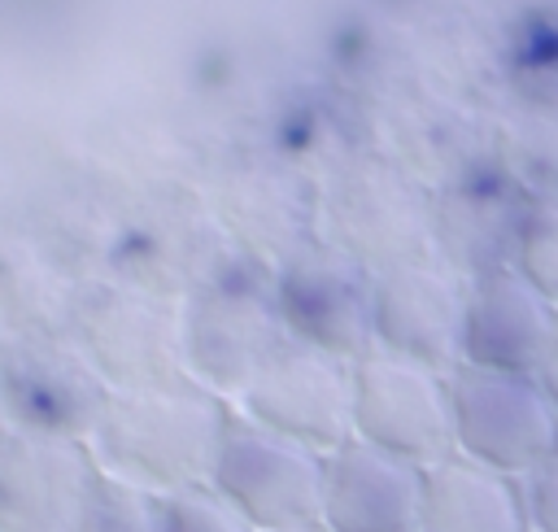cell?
Wrapping results in <instances>:
<instances>
[{"label": "cell", "instance_id": "6da1fadb", "mask_svg": "<svg viewBox=\"0 0 558 532\" xmlns=\"http://www.w3.org/2000/svg\"><path fill=\"white\" fill-rule=\"evenodd\" d=\"M231 419V401L196 379L170 388H113L87 445L100 471L166 497L214 480Z\"/></svg>", "mask_w": 558, "mask_h": 532}, {"label": "cell", "instance_id": "7a4b0ae2", "mask_svg": "<svg viewBox=\"0 0 558 532\" xmlns=\"http://www.w3.org/2000/svg\"><path fill=\"white\" fill-rule=\"evenodd\" d=\"M65 331L109 379V388H170L192 379L187 310H179L161 288L126 279L78 283Z\"/></svg>", "mask_w": 558, "mask_h": 532}, {"label": "cell", "instance_id": "3957f363", "mask_svg": "<svg viewBox=\"0 0 558 532\" xmlns=\"http://www.w3.org/2000/svg\"><path fill=\"white\" fill-rule=\"evenodd\" d=\"M327 454L288 440L235 410L209 488L227 497L257 532H292L323 523Z\"/></svg>", "mask_w": 558, "mask_h": 532}, {"label": "cell", "instance_id": "277c9868", "mask_svg": "<svg viewBox=\"0 0 558 532\" xmlns=\"http://www.w3.org/2000/svg\"><path fill=\"white\" fill-rule=\"evenodd\" d=\"M357 371V436L414 462L436 467L458 454L453 427V371L371 349L353 362Z\"/></svg>", "mask_w": 558, "mask_h": 532}, {"label": "cell", "instance_id": "5b68a950", "mask_svg": "<svg viewBox=\"0 0 558 532\" xmlns=\"http://www.w3.org/2000/svg\"><path fill=\"white\" fill-rule=\"evenodd\" d=\"M458 454L527 480L558 449V406L536 375L453 366Z\"/></svg>", "mask_w": 558, "mask_h": 532}, {"label": "cell", "instance_id": "8992f818", "mask_svg": "<svg viewBox=\"0 0 558 532\" xmlns=\"http://www.w3.org/2000/svg\"><path fill=\"white\" fill-rule=\"evenodd\" d=\"M288 344L292 331L275 292L214 279L187 301V375L227 401H240Z\"/></svg>", "mask_w": 558, "mask_h": 532}, {"label": "cell", "instance_id": "52a82bcc", "mask_svg": "<svg viewBox=\"0 0 558 532\" xmlns=\"http://www.w3.org/2000/svg\"><path fill=\"white\" fill-rule=\"evenodd\" d=\"M235 406L253 423L331 454L357 436V371L349 358L292 340Z\"/></svg>", "mask_w": 558, "mask_h": 532}, {"label": "cell", "instance_id": "ba28073f", "mask_svg": "<svg viewBox=\"0 0 558 532\" xmlns=\"http://www.w3.org/2000/svg\"><path fill=\"white\" fill-rule=\"evenodd\" d=\"M113 388L70 331H9L4 410L9 423L52 436L92 440Z\"/></svg>", "mask_w": 558, "mask_h": 532}, {"label": "cell", "instance_id": "9c48e42d", "mask_svg": "<svg viewBox=\"0 0 558 532\" xmlns=\"http://www.w3.org/2000/svg\"><path fill=\"white\" fill-rule=\"evenodd\" d=\"M275 301L292 340L336 358L375 349V275L349 249H301L275 279Z\"/></svg>", "mask_w": 558, "mask_h": 532}, {"label": "cell", "instance_id": "30bf717a", "mask_svg": "<svg viewBox=\"0 0 558 532\" xmlns=\"http://www.w3.org/2000/svg\"><path fill=\"white\" fill-rule=\"evenodd\" d=\"M100 462L87 440L4 423L0 445V532H74Z\"/></svg>", "mask_w": 558, "mask_h": 532}, {"label": "cell", "instance_id": "8fae6325", "mask_svg": "<svg viewBox=\"0 0 558 532\" xmlns=\"http://www.w3.org/2000/svg\"><path fill=\"white\" fill-rule=\"evenodd\" d=\"M466 305L471 288L432 262L375 270V349L453 371L462 366Z\"/></svg>", "mask_w": 558, "mask_h": 532}, {"label": "cell", "instance_id": "7c38bea8", "mask_svg": "<svg viewBox=\"0 0 558 532\" xmlns=\"http://www.w3.org/2000/svg\"><path fill=\"white\" fill-rule=\"evenodd\" d=\"M427 467H414L362 436L327 454V532H418Z\"/></svg>", "mask_w": 558, "mask_h": 532}, {"label": "cell", "instance_id": "4fadbf2b", "mask_svg": "<svg viewBox=\"0 0 558 532\" xmlns=\"http://www.w3.org/2000/svg\"><path fill=\"white\" fill-rule=\"evenodd\" d=\"M554 323H558V305L519 266H497L471 283L462 362L484 371L536 375Z\"/></svg>", "mask_w": 558, "mask_h": 532}, {"label": "cell", "instance_id": "5bb4252c", "mask_svg": "<svg viewBox=\"0 0 558 532\" xmlns=\"http://www.w3.org/2000/svg\"><path fill=\"white\" fill-rule=\"evenodd\" d=\"M418 532H532L523 480L449 454L427 467Z\"/></svg>", "mask_w": 558, "mask_h": 532}, {"label": "cell", "instance_id": "9a60e30c", "mask_svg": "<svg viewBox=\"0 0 558 532\" xmlns=\"http://www.w3.org/2000/svg\"><path fill=\"white\" fill-rule=\"evenodd\" d=\"M78 283L48 262L35 244L9 240L4 244V310H9V331H65L70 310H74Z\"/></svg>", "mask_w": 558, "mask_h": 532}, {"label": "cell", "instance_id": "2e32d148", "mask_svg": "<svg viewBox=\"0 0 558 532\" xmlns=\"http://www.w3.org/2000/svg\"><path fill=\"white\" fill-rule=\"evenodd\" d=\"M74 532H161V497L100 471Z\"/></svg>", "mask_w": 558, "mask_h": 532}, {"label": "cell", "instance_id": "e0dca14e", "mask_svg": "<svg viewBox=\"0 0 558 532\" xmlns=\"http://www.w3.org/2000/svg\"><path fill=\"white\" fill-rule=\"evenodd\" d=\"M514 266L558 305V205H532L519 240H514Z\"/></svg>", "mask_w": 558, "mask_h": 532}, {"label": "cell", "instance_id": "ac0fdd59", "mask_svg": "<svg viewBox=\"0 0 558 532\" xmlns=\"http://www.w3.org/2000/svg\"><path fill=\"white\" fill-rule=\"evenodd\" d=\"M161 532H257L227 497L209 484L161 497Z\"/></svg>", "mask_w": 558, "mask_h": 532}, {"label": "cell", "instance_id": "d6986e66", "mask_svg": "<svg viewBox=\"0 0 558 532\" xmlns=\"http://www.w3.org/2000/svg\"><path fill=\"white\" fill-rule=\"evenodd\" d=\"M532 532H558V449L523 480Z\"/></svg>", "mask_w": 558, "mask_h": 532}, {"label": "cell", "instance_id": "ffe728a7", "mask_svg": "<svg viewBox=\"0 0 558 532\" xmlns=\"http://www.w3.org/2000/svg\"><path fill=\"white\" fill-rule=\"evenodd\" d=\"M536 379H541V388L554 397V406H558V323H554V336H549V349H545V358H541V366H536Z\"/></svg>", "mask_w": 558, "mask_h": 532}, {"label": "cell", "instance_id": "44dd1931", "mask_svg": "<svg viewBox=\"0 0 558 532\" xmlns=\"http://www.w3.org/2000/svg\"><path fill=\"white\" fill-rule=\"evenodd\" d=\"M292 532H327V528H323V523H318V528H292Z\"/></svg>", "mask_w": 558, "mask_h": 532}]
</instances>
